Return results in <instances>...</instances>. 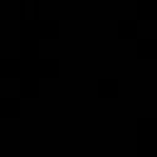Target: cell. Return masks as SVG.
<instances>
[{
  "label": "cell",
  "instance_id": "obj_1",
  "mask_svg": "<svg viewBox=\"0 0 157 157\" xmlns=\"http://www.w3.org/2000/svg\"><path fill=\"white\" fill-rule=\"evenodd\" d=\"M137 155L157 157V118H137Z\"/></svg>",
  "mask_w": 157,
  "mask_h": 157
},
{
  "label": "cell",
  "instance_id": "obj_2",
  "mask_svg": "<svg viewBox=\"0 0 157 157\" xmlns=\"http://www.w3.org/2000/svg\"><path fill=\"white\" fill-rule=\"evenodd\" d=\"M32 29H34L37 39H59V20H54V17H34Z\"/></svg>",
  "mask_w": 157,
  "mask_h": 157
},
{
  "label": "cell",
  "instance_id": "obj_3",
  "mask_svg": "<svg viewBox=\"0 0 157 157\" xmlns=\"http://www.w3.org/2000/svg\"><path fill=\"white\" fill-rule=\"evenodd\" d=\"M20 78V98H37L39 96V76L34 69H22Z\"/></svg>",
  "mask_w": 157,
  "mask_h": 157
},
{
  "label": "cell",
  "instance_id": "obj_4",
  "mask_svg": "<svg viewBox=\"0 0 157 157\" xmlns=\"http://www.w3.org/2000/svg\"><path fill=\"white\" fill-rule=\"evenodd\" d=\"M34 71H37L39 78H59V59H54V56H39Z\"/></svg>",
  "mask_w": 157,
  "mask_h": 157
},
{
  "label": "cell",
  "instance_id": "obj_5",
  "mask_svg": "<svg viewBox=\"0 0 157 157\" xmlns=\"http://www.w3.org/2000/svg\"><path fill=\"white\" fill-rule=\"evenodd\" d=\"M22 74V64L17 56H10V59H0V76L2 78H17Z\"/></svg>",
  "mask_w": 157,
  "mask_h": 157
},
{
  "label": "cell",
  "instance_id": "obj_6",
  "mask_svg": "<svg viewBox=\"0 0 157 157\" xmlns=\"http://www.w3.org/2000/svg\"><path fill=\"white\" fill-rule=\"evenodd\" d=\"M96 91H98L101 98H118V91H120L118 78H98Z\"/></svg>",
  "mask_w": 157,
  "mask_h": 157
},
{
  "label": "cell",
  "instance_id": "obj_7",
  "mask_svg": "<svg viewBox=\"0 0 157 157\" xmlns=\"http://www.w3.org/2000/svg\"><path fill=\"white\" fill-rule=\"evenodd\" d=\"M140 25L137 20H118V37L120 39H137Z\"/></svg>",
  "mask_w": 157,
  "mask_h": 157
},
{
  "label": "cell",
  "instance_id": "obj_8",
  "mask_svg": "<svg viewBox=\"0 0 157 157\" xmlns=\"http://www.w3.org/2000/svg\"><path fill=\"white\" fill-rule=\"evenodd\" d=\"M20 98H0V115L2 118H20Z\"/></svg>",
  "mask_w": 157,
  "mask_h": 157
},
{
  "label": "cell",
  "instance_id": "obj_9",
  "mask_svg": "<svg viewBox=\"0 0 157 157\" xmlns=\"http://www.w3.org/2000/svg\"><path fill=\"white\" fill-rule=\"evenodd\" d=\"M140 59H157V39H137Z\"/></svg>",
  "mask_w": 157,
  "mask_h": 157
},
{
  "label": "cell",
  "instance_id": "obj_10",
  "mask_svg": "<svg viewBox=\"0 0 157 157\" xmlns=\"http://www.w3.org/2000/svg\"><path fill=\"white\" fill-rule=\"evenodd\" d=\"M140 20H157V0H137Z\"/></svg>",
  "mask_w": 157,
  "mask_h": 157
},
{
  "label": "cell",
  "instance_id": "obj_11",
  "mask_svg": "<svg viewBox=\"0 0 157 157\" xmlns=\"http://www.w3.org/2000/svg\"><path fill=\"white\" fill-rule=\"evenodd\" d=\"M25 2H27V5H37V0H25Z\"/></svg>",
  "mask_w": 157,
  "mask_h": 157
}]
</instances>
